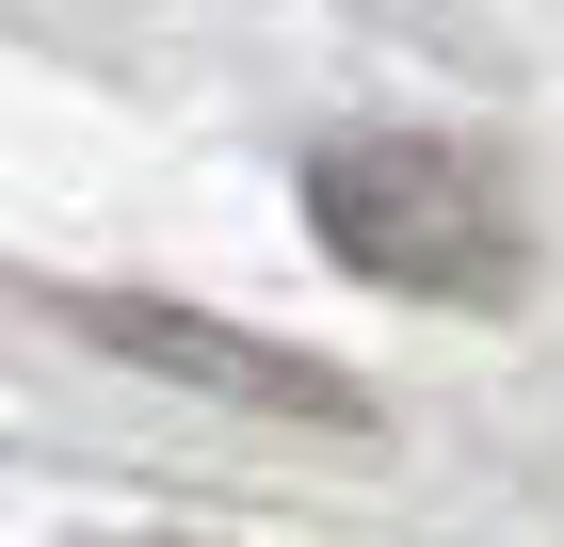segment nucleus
<instances>
[{
    "instance_id": "7ed1b4c3",
    "label": "nucleus",
    "mask_w": 564,
    "mask_h": 547,
    "mask_svg": "<svg viewBox=\"0 0 564 547\" xmlns=\"http://www.w3.org/2000/svg\"><path fill=\"white\" fill-rule=\"evenodd\" d=\"M130 547H194V532H130Z\"/></svg>"
},
{
    "instance_id": "f257e3e1",
    "label": "nucleus",
    "mask_w": 564,
    "mask_h": 547,
    "mask_svg": "<svg viewBox=\"0 0 564 547\" xmlns=\"http://www.w3.org/2000/svg\"><path fill=\"white\" fill-rule=\"evenodd\" d=\"M306 210H323L339 274H371L403 306H517V274H532V226L500 194V162L435 145V129H339L306 162Z\"/></svg>"
},
{
    "instance_id": "f03ea898",
    "label": "nucleus",
    "mask_w": 564,
    "mask_h": 547,
    "mask_svg": "<svg viewBox=\"0 0 564 547\" xmlns=\"http://www.w3.org/2000/svg\"><path fill=\"white\" fill-rule=\"evenodd\" d=\"M113 354H145V371H177V386H226V403H274V419H371L339 371H291V354H259V338H226V322H194V306H82Z\"/></svg>"
}]
</instances>
